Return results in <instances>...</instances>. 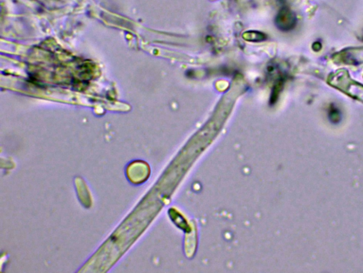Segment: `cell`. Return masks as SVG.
<instances>
[{"label":"cell","mask_w":363,"mask_h":273,"mask_svg":"<svg viewBox=\"0 0 363 273\" xmlns=\"http://www.w3.org/2000/svg\"><path fill=\"white\" fill-rule=\"evenodd\" d=\"M328 118H330V121L333 122V123H339L341 118L339 110L336 107L330 108L329 113H328Z\"/></svg>","instance_id":"3"},{"label":"cell","mask_w":363,"mask_h":273,"mask_svg":"<svg viewBox=\"0 0 363 273\" xmlns=\"http://www.w3.org/2000/svg\"><path fill=\"white\" fill-rule=\"evenodd\" d=\"M243 37L246 41H252V42H260L265 41L267 38L265 34L257 31L246 32L243 35Z\"/></svg>","instance_id":"2"},{"label":"cell","mask_w":363,"mask_h":273,"mask_svg":"<svg viewBox=\"0 0 363 273\" xmlns=\"http://www.w3.org/2000/svg\"><path fill=\"white\" fill-rule=\"evenodd\" d=\"M275 22L277 28L281 31H290L296 26V16L289 9L283 7L277 14Z\"/></svg>","instance_id":"1"}]
</instances>
